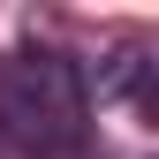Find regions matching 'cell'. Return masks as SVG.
<instances>
[{
	"mask_svg": "<svg viewBox=\"0 0 159 159\" xmlns=\"http://www.w3.org/2000/svg\"><path fill=\"white\" fill-rule=\"evenodd\" d=\"M84 129H91V91L68 53L23 46L0 61V144L15 159H68L84 152Z\"/></svg>",
	"mask_w": 159,
	"mask_h": 159,
	"instance_id": "6da1fadb",
	"label": "cell"
}]
</instances>
